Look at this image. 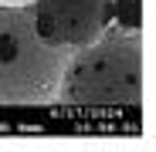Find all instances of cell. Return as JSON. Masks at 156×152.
<instances>
[{
	"instance_id": "cell-5",
	"label": "cell",
	"mask_w": 156,
	"mask_h": 152,
	"mask_svg": "<svg viewBox=\"0 0 156 152\" xmlns=\"http://www.w3.org/2000/svg\"><path fill=\"white\" fill-rule=\"evenodd\" d=\"M31 0H0V7H27Z\"/></svg>"
},
{
	"instance_id": "cell-1",
	"label": "cell",
	"mask_w": 156,
	"mask_h": 152,
	"mask_svg": "<svg viewBox=\"0 0 156 152\" xmlns=\"http://www.w3.org/2000/svg\"><path fill=\"white\" fill-rule=\"evenodd\" d=\"M143 98V41L139 31L109 27L92 44L68 54L61 98L82 108H139Z\"/></svg>"
},
{
	"instance_id": "cell-3",
	"label": "cell",
	"mask_w": 156,
	"mask_h": 152,
	"mask_svg": "<svg viewBox=\"0 0 156 152\" xmlns=\"http://www.w3.org/2000/svg\"><path fill=\"white\" fill-rule=\"evenodd\" d=\"M27 10L37 34L65 51L92 44L112 24V0H31Z\"/></svg>"
},
{
	"instance_id": "cell-4",
	"label": "cell",
	"mask_w": 156,
	"mask_h": 152,
	"mask_svg": "<svg viewBox=\"0 0 156 152\" xmlns=\"http://www.w3.org/2000/svg\"><path fill=\"white\" fill-rule=\"evenodd\" d=\"M143 24V0H112V27L139 31Z\"/></svg>"
},
{
	"instance_id": "cell-2",
	"label": "cell",
	"mask_w": 156,
	"mask_h": 152,
	"mask_svg": "<svg viewBox=\"0 0 156 152\" xmlns=\"http://www.w3.org/2000/svg\"><path fill=\"white\" fill-rule=\"evenodd\" d=\"M71 51L37 34L27 7H0V105L41 108L61 98Z\"/></svg>"
}]
</instances>
